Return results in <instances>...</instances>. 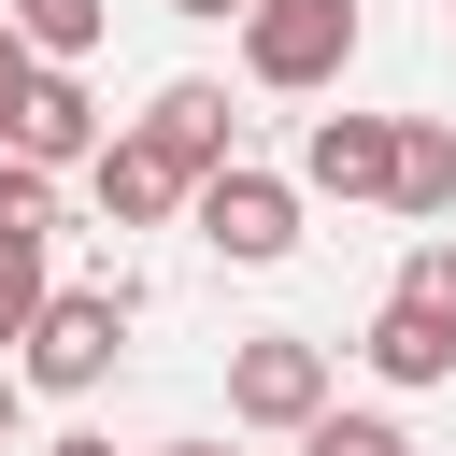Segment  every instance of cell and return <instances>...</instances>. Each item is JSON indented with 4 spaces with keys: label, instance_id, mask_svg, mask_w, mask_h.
Wrapping results in <instances>:
<instances>
[{
    "label": "cell",
    "instance_id": "cell-19",
    "mask_svg": "<svg viewBox=\"0 0 456 456\" xmlns=\"http://www.w3.org/2000/svg\"><path fill=\"white\" fill-rule=\"evenodd\" d=\"M157 456H242V442H157Z\"/></svg>",
    "mask_w": 456,
    "mask_h": 456
},
{
    "label": "cell",
    "instance_id": "cell-4",
    "mask_svg": "<svg viewBox=\"0 0 456 456\" xmlns=\"http://www.w3.org/2000/svg\"><path fill=\"white\" fill-rule=\"evenodd\" d=\"M185 214H200V242H214L228 271H285V256H299V185H285V171H256V157H242V171H214Z\"/></svg>",
    "mask_w": 456,
    "mask_h": 456
},
{
    "label": "cell",
    "instance_id": "cell-13",
    "mask_svg": "<svg viewBox=\"0 0 456 456\" xmlns=\"http://www.w3.org/2000/svg\"><path fill=\"white\" fill-rule=\"evenodd\" d=\"M43 299H57V271H43V242H0V356H28V328H43Z\"/></svg>",
    "mask_w": 456,
    "mask_h": 456
},
{
    "label": "cell",
    "instance_id": "cell-14",
    "mask_svg": "<svg viewBox=\"0 0 456 456\" xmlns=\"http://www.w3.org/2000/svg\"><path fill=\"white\" fill-rule=\"evenodd\" d=\"M0 242H57V171L0 157Z\"/></svg>",
    "mask_w": 456,
    "mask_h": 456
},
{
    "label": "cell",
    "instance_id": "cell-7",
    "mask_svg": "<svg viewBox=\"0 0 456 456\" xmlns=\"http://www.w3.org/2000/svg\"><path fill=\"white\" fill-rule=\"evenodd\" d=\"M100 142H114V128H100L86 71H43L28 114H14V157H28V171H100Z\"/></svg>",
    "mask_w": 456,
    "mask_h": 456
},
{
    "label": "cell",
    "instance_id": "cell-9",
    "mask_svg": "<svg viewBox=\"0 0 456 456\" xmlns=\"http://www.w3.org/2000/svg\"><path fill=\"white\" fill-rule=\"evenodd\" d=\"M385 214H413V228L442 242V214H456V128H442V114H399V185H385Z\"/></svg>",
    "mask_w": 456,
    "mask_h": 456
},
{
    "label": "cell",
    "instance_id": "cell-16",
    "mask_svg": "<svg viewBox=\"0 0 456 456\" xmlns=\"http://www.w3.org/2000/svg\"><path fill=\"white\" fill-rule=\"evenodd\" d=\"M28 86H43V57L14 43V14H0V157H14V114H28Z\"/></svg>",
    "mask_w": 456,
    "mask_h": 456
},
{
    "label": "cell",
    "instance_id": "cell-1",
    "mask_svg": "<svg viewBox=\"0 0 456 456\" xmlns=\"http://www.w3.org/2000/svg\"><path fill=\"white\" fill-rule=\"evenodd\" d=\"M128 314H142V299H128V285H57V299H43V328H28V356H14V370H28V385H43V399H86V385H114V356H128Z\"/></svg>",
    "mask_w": 456,
    "mask_h": 456
},
{
    "label": "cell",
    "instance_id": "cell-12",
    "mask_svg": "<svg viewBox=\"0 0 456 456\" xmlns=\"http://www.w3.org/2000/svg\"><path fill=\"white\" fill-rule=\"evenodd\" d=\"M385 299H399V314H413V328H442V342H456V242H413V256H399V285H385Z\"/></svg>",
    "mask_w": 456,
    "mask_h": 456
},
{
    "label": "cell",
    "instance_id": "cell-5",
    "mask_svg": "<svg viewBox=\"0 0 456 456\" xmlns=\"http://www.w3.org/2000/svg\"><path fill=\"white\" fill-rule=\"evenodd\" d=\"M128 128H142V142H157V157H171L185 185L242 171V114H228V86H214V71H171V86H157V100L128 114Z\"/></svg>",
    "mask_w": 456,
    "mask_h": 456
},
{
    "label": "cell",
    "instance_id": "cell-17",
    "mask_svg": "<svg viewBox=\"0 0 456 456\" xmlns=\"http://www.w3.org/2000/svg\"><path fill=\"white\" fill-rule=\"evenodd\" d=\"M14 428H28V370L0 356V442H14Z\"/></svg>",
    "mask_w": 456,
    "mask_h": 456
},
{
    "label": "cell",
    "instance_id": "cell-8",
    "mask_svg": "<svg viewBox=\"0 0 456 456\" xmlns=\"http://www.w3.org/2000/svg\"><path fill=\"white\" fill-rule=\"evenodd\" d=\"M86 185H100V214H114V228H171V214H185V200H200V185H185V171H171V157H157V142H142V128H114V142H100V171H86Z\"/></svg>",
    "mask_w": 456,
    "mask_h": 456
},
{
    "label": "cell",
    "instance_id": "cell-3",
    "mask_svg": "<svg viewBox=\"0 0 456 456\" xmlns=\"http://www.w3.org/2000/svg\"><path fill=\"white\" fill-rule=\"evenodd\" d=\"M242 71H256L271 100L342 86V71H356V0H256V14H242Z\"/></svg>",
    "mask_w": 456,
    "mask_h": 456
},
{
    "label": "cell",
    "instance_id": "cell-10",
    "mask_svg": "<svg viewBox=\"0 0 456 456\" xmlns=\"http://www.w3.org/2000/svg\"><path fill=\"white\" fill-rule=\"evenodd\" d=\"M0 14H14V43H28L43 71H86L100 28H114V0H0Z\"/></svg>",
    "mask_w": 456,
    "mask_h": 456
},
{
    "label": "cell",
    "instance_id": "cell-15",
    "mask_svg": "<svg viewBox=\"0 0 456 456\" xmlns=\"http://www.w3.org/2000/svg\"><path fill=\"white\" fill-rule=\"evenodd\" d=\"M299 456H413V428H399V413H328Z\"/></svg>",
    "mask_w": 456,
    "mask_h": 456
},
{
    "label": "cell",
    "instance_id": "cell-6",
    "mask_svg": "<svg viewBox=\"0 0 456 456\" xmlns=\"http://www.w3.org/2000/svg\"><path fill=\"white\" fill-rule=\"evenodd\" d=\"M385 185H399V114H314L299 200H385Z\"/></svg>",
    "mask_w": 456,
    "mask_h": 456
},
{
    "label": "cell",
    "instance_id": "cell-11",
    "mask_svg": "<svg viewBox=\"0 0 456 456\" xmlns=\"http://www.w3.org/2000/svg\"><path fill=\"white\" fill-rule=\"evenodd\" d=\"M356 356H370V370H385V385H442V370H456V342H442V328H413V314H399V299H385V314H370V342H356Z\"/></svg>",
    "mask_w": 456,
    "mask_h": 456
},
{
    "label": "cell",
    "instance_id": "cell-20",
    "mask_svg": "<svg viewBox=\"0 0 456 456\" xmlns=\"http://www.w3.org/2000/svg\"><path fill=\"white\" fill-rule=\"evenodd\" d=\"M43 456H114V442H86V428H71V442H43Z\"/></svg>",
    "mask_w": 456,
    "mask_h": 456
},
{
    "label": "cell",
    "instance_id": "cell-2",
    "mask_svg": "<svg viewBox=\"0 0 456 456\" xmlns=\"http://www.w3.org/2000/svg\"><path fill=\"white\" fill-rule=\"evenodd\" d=\"M342 399H328V342H299V328H256L242 356H228V428H271V442H314Z\"/></svg>",
    "mask_w": 456,
    "mask_h": 456
},
{
    "label": "cell",
    "instance_id": "cell-18",
    "mask_svg": "<svg viewBox=\"0 0 456 456\" xmlns=\"http://www.w3.org/2000/svg\"><path fill=\"white\" fill-rule=\"evenodd\" d=\"M171 14H256V0H171Z\"/></svg>",
    "mask_w": 456,
    "mask_h": 456
}]
</instances>
